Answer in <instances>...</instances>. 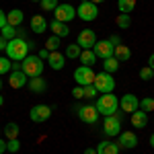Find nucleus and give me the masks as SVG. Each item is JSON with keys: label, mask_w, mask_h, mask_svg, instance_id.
Here are the masks:
<instances>
[{"label": "nucleus", "mask_w": 154, "mask_h": 154, "mask_svg": "<svg viewBox=\"0 0 154 154\" xmlns=\"http://www.w3.org/2000/svg\"><path fill=\"white\" fill-rule=\"evenodd\" d=\"M72 111L78 115V119L82 121V123H88V125H93V123H97L99 121V111H97V107L95 105H80V103H74L72 105Z\"/></svg>", "instance_id": "obj_3"}, {"label": "nucleus", "mask_w": 154, "mask_h": 154, "mask_svg": "<svg viewBox=\"0 0 154 154\" xmlns=\"http://www.w3.org/2000/svg\"><path fill=\"white\" fill-rule=\"evenodd\" d=\"M113 56L119 60V62H128V60L131 58V49L128 48V45H115V51H113Z\"/></svg>", "instance_id": "obj_24"}, {"label": "nucleus", "mask_w": 154, "mask_h": 154, "mask_svg": "<svg viewBox=\"0 0 154 154\" xmlns=\"http://www.w3.org/2000/svg\"><path fill=\"white\" fill-rule=\"evenodd\" d=\"M12 70H23V62H12Z\"/></svg>", "instance_id": "obj_44"}, {"label": "nucleus", "mask_w": 154, "mask_h": 154, "mask_svg": "<svg viewBox=\"0 0 154 154\" xmlns=\"http://www.w3.org/2000/svg\"><path fill=\"white\" fill-rule=\"evenodd\" d=\"M66 2H70V0H66Z\"/></svg>", "instance_id": "obj_53"}, {"label": "nucleus", "mask_w": 154, "mask_h": 154, "mask_svg": "<svg viewBox=\"0 0 154 154\" xmlns=\"http://www.w3.org/2000/svg\"><path fill=\"white\" fill-rule=\"evenodd\" d=\"M84 154H97V148H86Z\"/></svg>", "instance_id": "obj_46"}, {"label": "nucleus", "mask_w": 154, "mask_h": 154, "mask_svg": "<svg viewBox=\"0 0 154 154\" xmlns=\"http://www.w3.org/2000/svg\"><path fill=\"white\" fill-rule=\"evenodd\" d=\"M119 105H121V111H123V113H130V115H131L134 111L140 109V101H138V97H136V95H123Z\"/></svg>", "instance_id": "obj_14"}, {"label": "nucleus", "mask_w": 154, "mask_h": 154, "mask_svg": "<svg viewBox=\"0 0 154 154\" xmlns=\"http://www.w3.org/2000/svg\"><path fill=\"white\" fill-rule=\"evenodd\" d=\"M121 119H123V111H117L113 115H107L105 121H103V134L107 138H115L121 134Z\"/></svg>", "instance_id": "obj_4"}, {"label": "nucleus", "mask_w": 154, "mask_h": 154, "mask_svg": "<svg viewBox=\"0 0 154 154\" xmlns=\"http://www.w3.org/2000/svg\"><path fill=\"white\" fill-rule=\"evenodd\" d=\"M48 29H49V23L41 14H33V17H31V31H33V33L41 35V33H45Z\"/></svg>", "instance_id": "obj_16"}, {"label": "nucleus", "mask_w": 154, "mask_h": 154, "mask_svg": "<svg viewBox=\"0 0 154 154\" xmlns=\"http://www.w3.org/2000/svg\"><path fill=\"white\" fill-rule=\"evenodd\" d=\"M140 78H142V80H150V78H154V70L150 68V66L142 68V70H140Z\"/></svg>", "instance_id": "obj_37"}, {"label": "nucleus", "mask_w": 154, "mask_h": 154, "mask_svg": "<svg viewBox=\"0 0 154 154\" xmlns=\"http://www.w3.org/2000/svg\"><path fill=\"white\" fill-rule=\"evenodd\" d=\"M48 64L51 70H62L64 66H66V56L64 54H60V51H51L48 58Z\"/></svg>", "instance_id": "obj_17"}, {"label": "nucleus", "mask_w": 154, "mask_h": 154, "mask_svg": "<svg viewBox=\"0 0 154 154\" xmlns=\"http://www.w3.org/2000/svg\"><path fill=\"white\" fill-rule=\"evenodd\" d=\"M131 125H134V128H138V130L146 128V125H148V113L142 111V109L134 111V113H131Z\"/></svg>", "instance_id": "obj_21"}, {"label": "nucleus", "mask_w": 154, "mask_h": 154, "mask_svg": "<svg viewBox=\"0 0 154 154\" xmlns=\"http://www.w3.org/2000/svg\"><path fill=\"white\" fill-rule=\"evenodd\" d=\"M99 95V91H97L95 84H88V86H84V99H95Z\"/></svg>", "instance_id": "obj_36"}, {"label": "nucleus", "mask_w": 154, "mask_h": 154, "mask_svg": "<svg viewBox=\"0 0 154 154\" xmlns=\"http://www.w3.org/2000/svg\"><path fill=\"white\" fill-rule=\"evenodd\" d=\"M80 2H88V0H80Z\"/></svg>", "instance_id": "obj_52"}, {"label": "nucleus", "mask_w": 154, "mask_h": 154, "mask_svg": "<svg viewBox=\"0 0 154 154\" xmlns=\"http://www.w3.org/2000/svg\"><path fill=\"white\" fill-rule=\"evenodd\" d=\"M0 91H2V78H0Z\"/></svg>", "instance_id": "obj_50"}, {"label": "nucleus", "mask_w": 154, "mask_h": 154, "mask_svg": "<svg viewBox=\"0 0 154 154\" xmlns=\"http://www.w3.org/2000/svg\"><path fill=\"white\" fill-rule=\"evenodd\" d=\"M95 78H97V74L93 72L91 66H80V68H76V70H74V80H76L78 86L95 84Z\"/></svg>", "instance_id": "obj_8"}, {"label": "nucleus", "mask_w": 154, "mask_h": 154, "mask_svg": "<svg viewBox=\"0 0 154 154\" xmlns=\"http://www.w3.org/2000/svg\"><path fill=\"white\" fill-rule=\"evenodd\" d=\"M117 144H119V148H123V150H131V148L138 146V136L134 131H121Z\"/></svg>", "instance_id": "obj_15"}, {"label": "nucleus", "mask_w": 154, "mask_h": 154, "mask_svg": "<svg viewBox=\"0 0 154 154\" xmlns=\"http://www.w3.org/2000/svg\"><path fill=\"white\" fill-rule=\"evenodd\" d=\"M150 146H152V148H154V134H152V136H150Z\"/></svg>", "instance_id": "obj_47"}, {"label": "nucleus", "mask_w": 154, "mask_h": 154, "mask_svg": "<svg viewBox=\"0 0 154 154\" xmlns=\"http://www.w3.org/2000/svg\"><path fill=\"white\" fill-rule=\"evenodd\" d=\"M117 8H119V12H123V14H130V12L136 8V0H117Z\"/></svg>", "instance_id": "obj_28"}, {"label": "nucleus", "mask_w": 154, "mask_h": 154, "mask_svg": "<svg viewBox=\"0 0 154 154\" xmlns=\"http://www.w3.org/2000/svg\"><path fill=\"white\" fill-rule=\"evenodd\" d=\"M60 39H62V37H58V35L48 37V41H45V48H48L49 51H58L60 45H62V43H60Z\"/></svg>", "instance_id": "obj_33"}, {"label": "nucleus", "mask_w": 154, "mask_h": 154, "mask_svg": "<svg viewBox=\"0 0 154 154\" xmlns=\"http://www.w3.org/2000/svg\"><path fill=\"white\" fill-rule=\"evenodd\" d=\"M140 109L146 111V113H148V111H154V99H150V97L142 99V101H140Z\"/></svg>", "instance_id": "obj_35"}, {"label": "nucleus", "mask_w": 154, "mask_h": 154, "mask_svg": "<svg viewBox=\"0 0 154 154\" xmlns=\"http://www.w3.org/2000/svg\"><path fill=\"white\" fill-rule=\"evenodd\" d=\"M80 62H82V66H91V68H93V66H95L97 64V54L95 51H93V49H82V54H80Z\"/></svg>", "instance_id": "obj_23"}, {"label": "nucleus", "mask_w": 154, "mask_h": 154, "mask_svg": "<svg viewBox=\"0 0 154 154\" xmlns=\"http://www.w3.org/2000/svg\"><path fill=\"white\" fill-rule=\"evenodd\" d=\"M76 17L78 19H82L86 23H91V21H95L97 17H99V6H97L95 2H80V6L76 8Z\"/></svg>", "instance_id": "obj_7"}, {"label": "nucleus", "mask_w": 154, "mask_h": 154, "mask_svg": "<svg viewBox=\"0 0 154 154\" xmlns=\"http://www.w3.org/2000/svg\"><path fill=\"white\" fill-rule=\"evenodd\" d=\"M109 41H111L113 45H121V37H119V35H111V37H109Z\"/></svg>", "instance_id": "obj_41"}, {"label": "nucleus", "mask_w": 154, "mask_h": 154, "mask_svg": "<svg viewBox=\"0 0 154 154\" xmlns=\"http://www.w3.org/2000/svg\"><path fill=\"white\" fill-rule=\"evenodd\" d=\"M27 84H29V76L23 70H12L8 74V86L11 88H23Z\"/></svg>", "instance_id": "obj_13"}, {"label": "nucleus", "mask_w": 154, "mask_h": 154, "mask_svg": "<svg viewBox=\"0 0 154 154\" xmlns=\"http://www.w3.org/2000/svg\"><path fill=\"white\" fill-rule=\"evenodd\" d=\"M6 45H8V39H4L0 35V51H6Z\"/></svg>", "instance_id": "obj_42"}, {"label": "nucleus", "mask_w": 154, "mask_h": 154, "mask_svg": "<svg viewBox=\"0 0 154 154\" xmlns=\"http://www.w3.org/2000/svg\"><path fill=\"white\" fill-rule=\"evenodd\" d=\"M19 150H21V142H19V138H14V140H6V152L17 154Z\"/></svg>", "instance_id": "obj_34"}, {"label": "nucleus", "mask_w": 154, "mask_h": 154, "mask_svg": "<svg viewBox=\"0 0 154 154\" xmlns=\"http://www.w3.org/2000/svg\"><path fill=\"white\" fill-rule=\"evenodd\" d=\"M91 2H95V4H101V2H105V0H91Z\"/></svg>", "instance_id": "obj_48"}, {"label": "nucleus", "mask_w": 154, "mask_h": 154, "mask_svg": "<svg viewBox=\"0 0 154 154\" xmlns=\"http://www.w3.org/2000/svg\"><path fill=\"white\" fill-rule=\"evenodd\" d=\"M39 6H41V11H43V12H54L60 6V2H58V0H41Z\"/></svg>", "instance_id": "obj_31"}, {"label": "nucleus", "mask_w": 154, "mask_h": 154, "mask_svg": "<svg viewBox=\"0 0 154 154\" xmlns=\"http://www.w3.org/2000/svg\"><path fill=\"white\" fill-rule=\"evenodd\" d=\"M19 134H21V128H19V123H6V128H4V136H6V140H14V138H19Z\"/></svg>", "instance_id": "obj_27"}, {"label": "nucleus", "mask_w": 154, "mask_h": 154, "mask_svg": "<svg viewBox=\"0 0 154 154\" xmlns=\"http://www.w3.org/2000/svg\"><path fill=\"white\" fill-rule=\"evenodd\" d=\"M31 2H41V0H31Z\"/></svg>", "instance_id": "obj_51"}, {"label": "nucleus", "mask_w": 154, "mask_h": 154, "mask_svg": "<svg viewBox=\"0 0 154 154\" xmlns=\"http://www.w3.org/2000/svg\"><path fill=\"white\" fill-rule=\"evenodd\" d=\"M80 54H82V48H80L78 43H70V45H66V51H64L66 60H76V58H80Z\"/></svg>", "instance_id": "obj_25"}, {"label": "nucleus", "mask_w": 154, "mask_h": 154, "mask_svg": "<svg viewBox=\"0 0 154 154\" xmlns=\"http://www.w3.org/2000/svg\"><path fill=\"white\" fill-rule=\"evenodd\" d=\"M148 66H150V68H152V70H154V54H152V56H150V58H148Z\"/></svg>", "instance_id": "obj_45"}, {"label": "nucleus", "mask_w": 154, "mask_h": 154, "mask_svg": "<svg viewBox=\"0 0 154 154\" xmlns=\"http://www.w3.org/2000/svg\"><path fill=\"white\" fill-rule=\"evenodd\" d=\"M95 107L103 117H107V115H113V113L119 111V99L115 95H111V93L99 95V99L95 101Z\"/></svg>", "instance_id": "obj_2"}, {"label": "nucleus", "mask_w": 154, "mask_h": 154, "mask_svg": "<svg viewBox=\"0 0 154 154\" xmlns=\"http://www.w3.org/2000/svg\"><path fill=\"white\" fill-rule=\"evenodd\" d=\"M103 70L109 72V74H115V72L119 70V60L115 58V56H111V58L103 60Z\"/></svg>", "instance_id": "obj_26"}, {"label": "nucleus", "mask_w": 154, "mask_h": 154, "mask_svg": "<svg viewBox=\"0 0 154 154\" xmlns=\"http://www.w3.org/2000/svg\"><path fill=\"white\" fill-rule=\"evenodd\" d=\"M115 23H117L119 29H130V27H131V17H130V14H123V12H119L117 19H115Z\"/></svg>", "instance_id": "obj_30"}, {"label": "nucleus", "mask_w": 154, "mask_h": 154, "mask_svg": "<svg viewBox=\"0 0 154 154\" xmlns=\"http://www.w3.org/2000/svg\"><path fill=\"white\" fill-rule=\"evenodd\" d=\"M95 86H97V91H99V95L113 93V88H115V78H113V74H109V72H105V70L101 72V74H97Z\"/></svg>", "instance_id": "obj_6"}, {"label": "nucleus", "mask_w": 154, "mask_h": 154, "mask_svg": "<svg viewBox=\"0 0 154 154\" xmlns=\"http://www.w3.org/2000/svg\"><path fill=\"white\" fill-rule=\"evenodd\" d=\"M17 31H19V27H12V25H6V27H2L0 29V35L4 37V39H17Z\"/></svg>", "instance_id": "obj_29"}, {"label": "nucleus", "mask_w": 154, "mask_h": 154, "mask_svg": "<svg viewBox=\"0 0 154 154\" xmlns=\"http://www.w3.org/2000/svg\"><path fill=\"white\" fill-rule=\"evenodd\" d=\"M119 144L111 142V140H103V142L97 146V154H119Z\"/></svg>", "instance_id": "obj_18"}, {"label": "nucleus", "mask_w": 154, "mask_h": 154, "mask_svg": "<svg viewBox=\"0 0 154 154\" xmlns=\"http://www.w3.org/2000/svg\"><path fill=\"white\" fill-rule=\"evenodd\" d=\"M6 25H8V21H6V12L0 8V29H2V27H6Z\"/></svg>", "instance_id": "obj_40"}, {"label": "nucleus", "mask_w": 154, "mask_h": 154, "mask_svg": "<svg viewBox=\"0 0 154 154\" xmlns=\"http://www.w3.org/2000/svg\"><path fill=\"white\" fill-rule=\"evenodd\" d=\"M43 68H45V64H43V60L39 58V56H27V58L23 60V72L29 78L41 76V74H43Z\"/></svg>", "instance_id": "obj_5"}, {"label": "nucleus", "mask_w": 154, "mask_h": 154, "mask_svg": "<svg viewBox=\"0 0 154 154\" xmlns=\"http://www.w3.org/2000/svg\"><path fill=\"white\" fill-rule=\"evenodd\" d=\"M72 97H74V99H84V86H78V84H76V86L72 88Z\"/></svg>", "instance_id": "obj_38"}, {"label": "nucleus", "mask_w": 154, "mask_h": 154, "mask_svg": "<svg viewBox=\"0 0 154 154\" xmlns=\"http://www.w3.org/2000/svg\"><path fill=\"white\" fill-rule=\"evenodd\" d=\"M33 45H35V43H31V41H27V39H21V37L11 39L8 45H6V58H11L12 62H23V60L29 56V49L33 48Z\"/></svg>", "instance_id": "obj_1"}, {"label": "nucleus", "mask_w": 154, "mask_h": 154, "mask_svg": "<svg viewBox=\"0 0 154 154\" xmlns=\"http://www.w3.org/2000/svg\"><path fill=\"white\" fill-rule=\"evenodd\" d=\"M76 43H78L82 49H93V48L97 45V35H95V31H93V29H82V31L78 33Z\"/></svg>", "instance_id": "obj_11"}, {"label": "nucleus", "mask_w": 154, "mask_h": 154, "mask_svg": "<svg viewBox=\"0 0 154 154\" xmlns=\"http://www.w3.org/2000/svg\"><path fill=\"white\" fill-rule=\"evenodd\" d=\"M49 54H51V51H49L48 48H43V49H39V54H37V56H39V58H41L43 62H45V60L49 58Z\"/></svg>", "instance_id": "obj_39"}, {"label": "nucleus", "mask_w": 154, "mask_h": 154, "mask_svg": "<svg viewBox=\"0 0 154 154\" xmlns=\"http://www.w3.org/2000/svg\"><path fill=\"white\" fill-rule=\"evenodd\" d=\"M23 19H25V12L21 8H12L11 12H6V21L12 27H21L23 25Z\"/></svg>", "instance_id": "obj_22"}, {"label": "nucleus", "mask_w": 154, "mask_h": 154, "mask_svg": "<svg viewBox=\"0 0 154 154\" xmlns=\"http://www.w3.org/2000/svg\"><path fill=\"white\" fill-rule=\"evenodd\" d=\"M4 105V99H2V95H0V107Z\"/></svg>", "instance_id": "obj_49"}, {"label": "nucleus", "mask_w": 154, "mask_h": 154, "mask_svg": "<svg viewBox=\"0 0 154 154\" xmlns=\"http://www.w3.org/2000/svg\"><path fill=\"white\" fill-rule=\"evenodd\" d=\"M11 72H12V60L0 56V76L2 74H11Z\"/></svg>", "instance_id": "obj_32"}, {"label": "nucleus", "mask_w": 154, "mask_h": 154, "mask_svg": "<svg viewBox=\"0 0 154 154\" xmlns=\"http://www.w3.org/2000/svg\"><path fill=\"white\" fill-rule=\"evenodd\" d=\"M29 91L31 93H37V95H41V93H45L48 91V82H45V78H41V76H37V78H29Z\"/></svg>", "instance_id": "obj_20"}, {"label": "nucleus", "mask_w": 154, "mask_h": 154, "mask_svg": "<svg viewBox=\"0 0 154 154\" xmlns=\"http://www.w3.org/2000/svg\"><path fill=\"white\" fill-rule=\"evenodd\" d=\"M74 17H76V8L72 6L70 2L60 4L58 8L54 11V19H56V21H62V23H70Z\"/></svg>", "instance_id": "obj_10"}, {"label": "nucleus", "mask_w": 154, "mask_h": 154, "mask_svg": "<svg viewBox=\"0 0 154 154\" xmlns=\"http://www.w3.org/2000/svg\"><path fill=\"white\" fill-rule=\"evenodd\" d=\"M93 51L97 54V58L99 60H107L113 56V51H115V45L109 41V39H101V41H97V45L93 48Z\"/></svg>", "instance_id": "obj_12"}, {"label": "nucleus", "mask_w": 154, "mask_h": 154, "mask_svg": "<svg viewBox=\"0 0 154 154\" xmlns=\"http://www.w3.org/2000/svg\"><path fill=\"white\" fill-rule=\"evenodd\" d=\"M49 29H51V33L58 37H68L70 35V27H68V23H62V21H51L49 23Z\"/></svg>", "instance_id": "obj_19"}, {"label": "nucleus", "mask_w": 154, "mask_h": 154, "mask_svg": "<svg viewBox=\"0 0 154 154\" xmlns=\"http://www.w3.org/2000/svg\"><path fill=\"white\" fill-rule=\"evenodd\" d=\"M49 117H51V107L43 105V103L33 105L31 111H29V119H31L33 123H43V121H48Z\"/></svg>", "instance_id": "obj_9"}, {"label": "nucleus", "mask_w": 154, "mask_h": 154, "mask_svg": "<svg viewBox=\"0 0 154 154\" xmlns=\"http://www.w3.org/2000/svg\"><path fill=\"white\" fill-rule=\"evenodd\" d=\"M4 152H6V140L0 138V154H4Z\"/></svg>", "instance_id": "obj_43"}]
</instances>
